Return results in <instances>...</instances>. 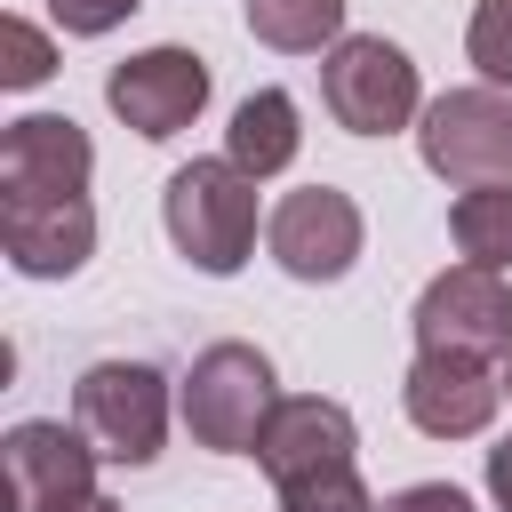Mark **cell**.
<instances>
[{
  "label": "cell",
  "instance_id": "cell-1",
  "mask_svg": "<svg viewBox=\"0 0 512 512\" xmlns=\"http://www.w3.org/2000/svg\"><path fill=\"white\" fill-rule=\"evenodd\" d=\"M160 224H168V248H176L192 272L232 280V272L256 256V224H264L256 176H248L232 152L184 160V168L168 176V192H160Z\"/></svg>",
  "mask_w": 512,
  "mask_h": 512
},
{
  "label": "cell",
  "instance_id": "cell-2",
  "mask_svg": "<svg viewBox=\"0 0 512 512\" xmlns=\"http://www.w3.org/2000/svg\"><path fill=\"white\" fill-rule=\"evenodd\" d=\"M272 408H280V376H272V360H264L256 344H240V336L192 352V368H184V384H176L184 432H192L200 448H216V456H256Z\"/></svg>",
  "mask_w": 512,
  "mask_h": 512
},
{
  "label": "cell",
  "instance_id": "cell-3",
  "mask_svg": "<svg viewBox=\"0 0 512 512\" xmlns=\"http://www.w3.org/2000/svg\"><path fill=\"white\" fill-rule=\"evenodd\" d=\"M320 104L336 128L352 136H400L424 120V72L400 40L384 32H344L328 56H320Z\"/></svg>",
  "mask_w": 512,
  "mask_h": 512
},
{
  "label": "cell",
  "instance_id": "cell-4",
  "mask_svg": "<svg viewBox=\"0 0 512 512\" xmlns=\"http://www.w3.org/2000/svg\"><path fill=\"white\" fill-rule=\"evenodd\" d=\"M168 416H176V392H168V376L152 360H96L72 384V424L88 432V448L104 464L144 472L160 456V440H168Z\"/></svg>",
  "mask_w": 512,
  "mask_h": 512
},
{
  "label": "cell",
  "instance_id": "cell-5",
  "mask_svg": "<svg viewBox=\"0 0 512 512\" xmlns=\"http://www.w3.org/2000/svg\"><path fill=\"white\" fill-rule=\"evenodd\" d=\"M416 160L448 184V192H472V184H512V96L504 88H448L424 104L416 120Z\"/></svg>",
  "mask_w": 512,
  "mask_h": 512
},
{
  "label": "cell",
  "instance_id": "cell-6",
  "mask_svg": "<svg viewBox=\"0 0 512 512\" xmlns=\"http://www.w3.org/2000/svg\"><path fill=\"white\" fill-rule=\"evenodd\" d=\"M264 248H272V264H280L288 280L336 288V280L360 264V248H368V216H360V200H352L344 184H296V192L272 200Z\"/></svg>",
  "mask_w": 512,
  "mask_h": 512
},
{
  "label": "cell",
  "instance_id": "cell-7",
  "mask_svg": "<svg viewBox=\"0 0 512 512\" xmlns=\"http://www.w3.org/2000/svg\"><path fill=\"white\" fill-rule=\"evenodd\" d=\"M416 352H464V360H504L512 352V280L488 264H448L424 280L416 312Z\"/></svg>",
  "mask_w": 512,
  "mask_h": 512
},
{
  "label": "cell",
  "instance_id": "cell-8",
  "mask_svg": "<svg viewBox=\"0 0 512 512\" xmlns=\"http://www.w3.org/2000/svg\"><path fill=\"white\" fill-rule=\"evenodd\" d=\"M104 104H112V120L136 128L144 144H168V136H184V128L208 112V56H200V48H176V40L136 48V56H120V64L104 72Z\"/></svg>",
  "mask_w": 512,
  "mask_h": 512
},
{
  "label": "cell",
  "instance_id": "cell-9",
  "mask_svg": "<svg viewBox=\"0 0 512 512\" xmlns=\"http://www.w3.org/2000/svg\"><path fill=\"white\" fill-rule=\"evenodd\" d=\"M0 456H8V504L16 512H72V504H88L96 496V464H104L88 448V432L64 424V416L8 424Z\"/></svg>",
  "mask_w": 512,
  "mask_h": 512
},
{
  "label": "cell",
  "instance_id": "cell-10",
  "mask_svg": "<svg viewBox=\"0 0 512 512\" xmlns=\"http://www.w3.org/2000/svg\"><path fill=\"white\" fill-rule=\"evenodd\" d=\"M504 376L496 360H464V352H416L400 376V408L424 440H480L496 424Z\"/></svg>",
  "mask_w": 512,
  "mask_h": 512
},
{
  "label": "cell",
  "instance_id": "cell-11",
  "mask_svg": "<svg viewBox=\"0 0 512 512\" xmlns=\"http://www.w3.org/2000/svg\"><path fill=\"white\" fill-rule=\"evenodd\" d=\"M96 144L72 112H24L0 128V200H64L88 192Z\"/></svg>",
  "mask_w": 512,
  "mask_h": 512
},
{
  "label": "cell",
  "instance_id": "cell-12",
  "mask_svg": "<svg viewBox=\"0 0 512 512\" xmlns=\"http://www.w3.org/2000/svg\"><path fill=\"white\" fill-rule=\"evenodd\" d=\"M352 456H360V424H352L344 400H320V392H280V408H272V424L256 440V464H264L272 488L312 480V472H336Z\"/></svg>",
  "mask_w": 512,
  "mask_h": 512
},
{
  "label": "cell",
  "instance_id": "cell-13",
  "mask_svg": "<svg viewBox=\"0 0 512 512\" xmlns=\"http://www.w3.org/2000/svg\"><path fill=\"white\" fill-rule=\"evenodd\" d=\"M0 256L24 280H72L96 256V208H88V192H64V200H0Z\"/></svg>",
  "mask_w": 512,
  "mask_h": 512
},
{
  "label": "cell",
  "instance_id": "cell-14",
  "mask_svg": "<svg viewBox=\"0 0 512 512\" xmlns=\"http://www.w3.org/2000/svg\"><path fill=\"white\" fill-rule=\"evenodd\" d=\"M224 152H232L256 184L280 176V168H296V152H304V112H296V96H288V88L240 96V104H232V128H224Z\"/></svg>",
  "mask_w": 512,
  "mask_h": 512
},
{
  "label": "cell",
  "instance_id": "cell-15",
  "mask_svg": "<svg viewBox=\"0 0 512 512\" xmlns=\"http://www.w3.org/2000/svg\"><path fill=\"white\" fill-rule=\"evenodd\" d=\"M344 8L352 0H240L248 32L280 56H328L344 40Z\"/></svg>",
  "mask_w": 512,
  "mask_h": 512
},
{
  "label": "cell",
  "instance_id": "cell-16",
  "mask_svg": "<svg viewBox=\"0 0 512 512\" xmlns=\"http://www.w3.org/2000/svg\"><path fill=\"white\" fill-rule=\"evenodd\" d=\"M448 240L464 264L512 272V184H472L448 200Z\"/></svg>",
  "mask_w": 512,
  "mask_h": 512
},
{
  "label": "cell",
  "instance_id": "cell-17",
  "mask_svg": "<svg viewBox=\"0 0 512 512\" xmlns=\"http://www.w3.org/2000/svg\"><path fill=\"white\" fill-rule=\"evenodd\" d=\"M464 56H472V72H480L488 88L512 96V0H480V8H472V24H464Z\"/></svg>",
  "mask_w": 512,
  "mask_h": 512
},
{
  "label": "cell",
  "instance_id": "cell-18",
  "mask_svg": "<svg viewBox=\"0 0 512 512\" xmlns=\"http://www.w3.org/2000/svg\"><path fill=\"white\" fill-rule=\"evenodd\" d=\"M280 512H384L360 480V464H336V472H312V480H288L280 488Z\"/></svg>",
  "mask_w": 512,
  "mask_h": 512
},
{
  "label": "cell",
  "instance_id": "cell-19",
  "mask_svg": "<svg viewBox=\"0 0 512 512\" xmlns=\"http://www.w3.org/2000/svg\"><path fill=\"white\" fill-rule=\"evenodd\" d=\"M48 72H56L48 32H40L32 16H8V64H0V80H8V88H40Z\"/></svg>",
  "mask_w": 512,
  "mask_h": 512
},
{
  "label": "cell",
  "instance_id": "cell-20",
  "mask_svg": "<svg viewBox=\"0 0 512 512\" xmlns=\"http://www.w3.org/2000/svg\"><path fill=\"white\" fill-rule=\"evenodd\" d=\"M136 8H144V0H48L56 32H72V40H104V32H120Z\"/></svg>",
  "mask_w": 512,
  "mask_h": 512
},
{
  "label": "cell",
  "instance_id": "cell-21",
  "mask_svg": "<svg viewBox=\"0 0 512 512\" xmlns=\"http://www.w3.org/2000/svg\"><path fill=\"white\" fill-rule=\"evenodd\" d=\"M384 512H472V496L456 480H408V488L384 496Z\"/></svg>",
  "mask_w": 512,
  "mask_h": 512
},
{
  "label": "cell",
  "instance_id": "cell-22",
  "mask_svg": "<svg viewBox=\"0 0 512 512\" xmlns=\"http://www.w3.org/2000/svg\"><path fill=\"white\" fill-rule=\"evenodd\" d=\"M488 504H496V512H512V432L488 448Z\"/></svg>",
  "mask_w": 512,
  "mask_h": 512
},
{
  "label": "cell",
  "instance_id": "cell-23",
  "mask_svg": "<svg viewBox=\"0 0 512 512\" xmlns=\"http://www.w3.org/2000/svg\"><path fill=\"white\" fill-rule=\"evenodd\" d=\"M72 512H128V504H112V496H88V504H72Z\"/></svg>",
  "mask_w": 512,
  "mask_h": 512
},
{
  "label": "cell",
  "instance_id": "cell-24",
  "mask_svg": "<svg viewBox=\"0 0 512 512\" xmlns=\"http://www.w3.org/2000/svg\"><path fill=\"white\" fill-rule=\"evenodd\" d=\"M496 376H504V400H512V352H504V360H496Z\"/></svg>",
  "mask_w": 512,
  "mask_h": 512
}]
</instances>
